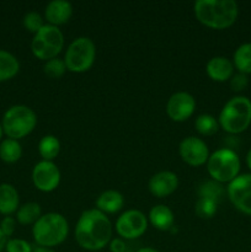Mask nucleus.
I'll use <instances>...</instances> for the list:
<instances>
[{
    "mask_svg": "<svg viewBox=\"0 0 251 252\" xmlns=\"http://www.w3.org/2000/svg\"><path fill=\"white\" fill-rule=\"evenodd\" d=\"M75 240L86 251H100L112 240V224L98 209H88L79 217L75 226Z\"/></svg>",
    "mask_w": 251,
    "mask_h": 252,
    "instance_id": "1",
    "label": "nucleus"
},
{
    "mask_svg": "<svg viewBox=\"0 0 251 252\" xmlns=\"http://www.w3.org/2000/svg\"><path fill=\"white\" fill-rule=\"evenodd\" d=\"M193 11L202 25L214 30L229 29L239 16V6L234 0H198Z\"/></svg>",
    "mask_w": 251,
    "mask_h": 252,
    "instance_id": "2",
    "label": "nucleus"
},
{
    "mask_svg": "<svg viewBox=\"0 0 251 252\" xmlns=\"http://www.w3.org/2000/svg\"><path fill=\"white\" fill-rule=\"evenodd\" d=\"M69 224L65 217L59 213L42 214L32 226V236L38 246L53 249L65 241Z\"/></svg>",
    "mask_w": 251,
    "mask_h": 252,
    "instance_id": "3",
    "label": "nucleus"
},
{
    "mask_svg": "<svg viewBox=\"0 0 251 252\" xmlns=\"http://www.w3.org/2000/svg\"><path fill=\"white\" fill-rule=\"evenodd\" d=\"M219 127L229 134H240L251 125V101L245 96L230 98L221 108Z\"/></svg>",
    "mask_w": 251,
    "mask_h": 252,
    "instance_id": "4",
    "label": "nucleus"
},
{
    "mask_svg": "<svg viewBox=\"0 0 251 252\" xmlns=\"http://www.w3.org/2000/svg\"><path fill=\"white\" fill-rule=\"evenodd\" d=\"M37 125V116L32 108L25 105L10 107L2 117L1 127L10 139L19 140L27 137Z\"/></svg>",
    "mask_w": 251,
    "mask_h": 252,
    "instance_id": "5",
    "label": "nucleus"
},
{
    "mask_svg": "<svg viewBox=\"0 0 251 252\" xmlns=\"http://www.w3.org/2000/svg\"><path fill=\"white\" fill-rule=\"evenodd\" d=\"M240 165V159L234 150L221 148L209 155L207 170L214 181L219 184H230L239 176Z\"/></svg>",
    "mask_w": 251,
    "mask_h": 252,
    "instance_id": "6",
    "label": "nucleus"
},
{
    "mask_svg": "<svg viewBox=\"0 0 251 252\" xmlns=\"http://www.w3.org/2000/svg\"><path fill=\"white\" fill-rule=\"evenodd\" d=\"M64 47L63 32L59 27L44 25L37 33H34L31 42V51L36 58L41 61H51L57 58Z\"/></svg>",
    "mask_w": 251,
    "mask_h": 252,
    "instance_id": "7",
    "label": "nucleus"
},
{
    "mask_svg": "<svg viewBox=\"0 0 251 252\" xmlns=\"http://www.w3.org/2000/svg\"><path fill=\"white\" fill-rule=\"evenodd\" d=\"M96 47L89 37H78L69 44L64 56L66 70L73 73H85L94 65Z\"/></svg>",
    "mask_w": 251,
    "mask_h": 252,
    "instance_id": "8",
    "label": "nucleus"
},
{
    "mask_svg": "<svg viewBox=\"0 0 251 252\" xmlns=\"http://www.w3.org/2000/svg\"><path fill=\"white\" fill-rule=\"evenodd\" d=\"M148 229V218L137 209H129L118 217L116 231L123 240H134L140 238Z\"/></svg>",
    "mask_w": 251,
    "mask_h": 252,
    "instance_id": "9",
    "label": "nucleus"
},
{
    "mask_svg": "<svg viewBox=\"0 0 251 252\" xmlns=\"http://www.w3.org/2000/svg\"><path fill=\"white\" fill-rule=\"evenodd\" d=\"M226 194L238 211L251 216V174L235 177L226 187Z\"/></svg>",
    "mask_w": 251,
    "mask_h": 252,
    "instance_id": "10",
    "label": "nucleus"
},
{
    "mask_svg": "<svg viewBox=\"0 0 251 252\" xmlns=\"http://www.w3.org/2000/svg\"><path fill=\"white\" fill-rule=\"evenodd\" d=\"M32 181L34 187L42 192H52L61 184V171L53 161L37 162L32 170Z\"/></svg>",
    "mask_w": 251,
    "mask_h": 252,
    "instance_id": "11",
    "label": "nucleus"
},
{
    "mask_svg": "<svg viewBox=\"0 0 251 252\" xmlns=\"http://www.w3.org/2000/svg\"><path fill=\"white\" fill-rule=\"evenodd\" d=\"M179 153L181 159L187 165L193 167H198L207 164L209 155H211L204 140H202L201 138L192 137V135L181 140Z\"/></svg>",
    "mask_w": 251,
    "mask_h": 252,
    "instance_id": "12",
    "label": "nucleus"
},
{
    "mask_svg": "<svg viewBox=\"0 0 251 252\" xmlns=\"http://www.w3.org/2000/svg\"><path fill=\"white\" fill-rule=\"evenodd\" d=\"M194 108H196V100L191 94L185 91L172 94L166 103L167 116L175 122H184L188 120L193 115Z\"/></svg>",
    "mask_w": 251,
    "mask_h": 252,
    "instance_id": "13",
    "label": "nucleus"
},
{
    "mask_svg": "<svg viewBox=\"0 0 251 252\" xmlns=\"http://www.w3.org/2000/svg\"><path fill=\"white\" fill-rule=\"evenodd\" d=\"M150 193L157 198H165L174 193L179 187V177L172 171H160L153 175L149 180Z\"/></svg>",
    "mask_w": 251,
    "mask_h": 252,
    "instance_id": "14",
    "label": "nucleus"
},
{
    "mask_svg": "<svg viewBox=\"0 0 251 252\" xmlns=\"http://www.w3.org/2000/svg\"><path fill=\"white\" fill-rule=\"evenodd\" d=\"M73 15V5L65 0H53L48 2L44 10V17H46L48 25L52 26H61L66 24Z\"/></svg>",
    "mask_w": 251,
    "mask_h": 252,
    "instance_id": "15",
    "label": "nucleus"
},
{
    "mask_svg": "<svg viewBox=\"0 0 251 252\" xmlns=\"http://www.w3.org/2000/svg\"><path fill=\"white\" fill-rule=\"evenodd\" d=\"M207 75L213 81L224 83L230 80L234 75V64L226 57H213L208 61L206 65Z\"/></svg>",
    "mask_w": 251,
    "mask_h": 252,
    "instance_id": "16",
    "label": "nucleus"
},
{
    "mask_svg": "<svg viewBox=\"0 0 251 252\" xmlns=\"http://www.w3.org/2000/svg\"><path fill=\"white\" fill-rule=\"evenodd\" d=\"M150 224L155 229L161 231H169L174 228L175 216L171 209L165 204H157L154 206L149 212L148 216Z\"/></svg>",
    "mask_w": 251,
    "mask_h": 252,
    "instance_id": "17",
    "label": "nucleus"
},
{
    "mask_svg": "<svg viewBox=\"0 0 251 252\" xmlns=\"http://www.w3.org/2000/svg\"><path fill=\"white\" fill-rule=\"evenodd\" d=\"M125 204L122 193L115 189H107L102 192L96 199V209L105 214H113L120 212Z\"/></svg>",
    "mask_w": 251,
    "mask_h": 252,
    "instance_id": "18",
    "label": "nucleus"
},
{
    "mask_svg": "<svg viewBox=\"0 0 251 252\" xmlns=\"http://www.w3.org/2000/svg\"><path fill=\"white\" fill-rule=\"evenodd\" d=\"M20 199L16 189L10 184L0 185V214L7 217L17 212Z\"/></svg>",
    "mask_w": 251,
    "mask_h": 252,
    "instance_id": "19",
    "label": "nucleus"
},
{
    "mask_svg": "<svg viewBox=\"0 0 251 252\" xmlns=\"http://www.w3.org/2000/svg\"><path fill=\"white\" fill-rule=\"evenodd\" d=\"M20 70V63L15 56L0 49V83L15 78Z\"/></svg>",
    "mask_w": 251,
    "mask_h": 252,
    "instance_id": "20",
    "label": "nucleus"
},
{
    "mask_svg": "<svg viewBox=\"0 0 251 252\" xmlns=\"http://www.w3.org/2000/svg\"><path fill=\"white\" fill-rule=\"evenodd\" d=\"M42 216L41 206L36 202H27L19 207L16 212V220L21 225H33Z\"/></svg>",
    "mask_w": 251,
    "mask_h": 252,
    "instance_id": "21",
    "label": "nucleus"
},
{
    "mask_svg": "<svg viewBox=\"0 0 251 252\" xmlns=\"http://www.w3.org/2000/svg\"><path fill=\"white\" fill-rule=\"evenodd\" d=\"M61 152V142L56 135L47 134L38 143V153L46 161H53Z\"/></svg>",
    "mask_w": 251,
    "mask_h": 252,
    "instance_id": "22",
    "label": "nucleus"
},
{
    "mask_svg": "<svg viewBox=\"0 0 251 252\" xmlns=\"http://www.w3.org/2000/svg\"><path fill=\"white\" fill-rule=\"evenodd\" d=\"M234 68L245 75L251 74V42L244 43L236 48L233 57Z\"/></svg>",
    "mask_w": 251,
    "mask_h": 252,
    "instance_id": "23",
    "label": "nucleus"
},
{
    "mask_svg": "<svg viewBox=\"0 0 251 252\" xmlns=\"http://www.w3.org/2000/svg\"><path fill=\"white\" fill-rule=\"evenodd\" d=\"M22 157V148L19 140L6 139L0 143V159L6 164H14L19 161Z\"/></svg>",
    "mask_w": 251,
    "mask_h": 252,
    "instance_id": "24",
    "label": "nucleus"
},
{
    "mask_svg": "<svg viewBox=\"0 0 251 252\" xmlns=\"http://www.w3.org/2000/svg\"><path fill=\"white\" fill-rule=\"evenodd\" d=\"M223 194L224 187L221 186V184L214 181V180H207V181H203L198 186L199 198H207L219 203Z\"/></svg>",
    "mask_w": 251,
    "mask_h": 252,
    "instance_id": "25",
    "label": "nucleus"
},
{
    "mask_svg": "<svg viewBox=\"0 0 251 252\" xmlns=\"http://www.w3.org/2000/svg\"><path fill=\"white\" fill-rule=\"evenodd\" d=\"M194 128L197 132L204 137H211V135L216 134L219 129V122L214 116L204 113V115H199L194 121Z\"/></svg>",
    "mask_w": 251,
    "mask_h": 252,
    "instance_id": "26",
    "label": "nucleus"
},
{
    "mask_svg": "<svg viewBox=\"0 0 251 252\" xmlns=\"http://www.w3.org/2000/svg\"><path fill=\"white\" fill-rule=\"evenodd\" d=\"M217 209H218V203L207 198H198L196 207H194L197 217H199L201 219L213 218L217 213Z\"/></svg>",
    "mask_w": 251,
    "mask_h": 252,
    "instance_id": "27",
    "label": "nucleus"
},
{
    "mask_svg": "<svg viewBox=\"0 0 251 252\" xmlns=\"http://www.w3.org/2000/svg\"><path fill=\"white\" fill-rule=\"evenodd\" d=\"M43 71L51 79L62 78L66 71V65L64 63V59H59L57 57V58L51 59V61H47L43 66Z\"/></svg>",
    "mask_w": 251,
    "mask_h": 252,
    "instance_id": "28",
    "label": "nucleus"
},
{
    "mask_svg": "<svg viewBox=\"0 0 251 252\" xmlns=\"http://www.w3.org/2000/svg\"><path fill=\"white\" fill-rule=\"evenodd\" d=\"M22 24H24V27L27 30V31L32 32L33 34L37 33V32H38L39 30L46 25L43 22V17L36 11L27 12V14L24 16Z\"/></svg>",
    "mask_w": 251,
    "mask_h": 252,
    "instance_id": "29",
    "label": "nucleus"
},
{
    "mask_svg": "<svg viewBox=\"0 0 251 252\" xmlns=\"http://www.w3.org/2000/svg\"><path fill=\"white\" fill-rule=\"evenodd\" d=\"M5 250L6 252H32L33 246L24 239H9Z\"/></svg>",
    "mask_w": 251,
    "mask_h": 252,
    "instance_id": "30",
    "label": "nucleus"
},
{
    "mask_svg": "<svg viewBox=\"0 0 251 252\" xmlns=\"http://www.w3.org/2000/svg\"><path fill=\"white\" fill-rule=\"evenodd\" d=\"M249 85V78L248 75L243 73L234 74L230 79V88L231 90L235 93H240V91L245 90Z\"/></svg>",
    "mask_w": 251,
    "mask_h": 252,
    "instance_id": "31",
    "label": "nucleus"
},
{
    "mask_svg": "<svg viewBox=\"0 0 251 252\" xmlns=\"http://www.w3.org/2000/svg\"><path fill=\"white\" fill-rule=\"evenodd\" d=\"M0 229H1V231L7 238H10L15 233V229H16V219H14L10 216L5 217L1 220V223H0Z\"/></svg>",
    "mask_w": 251,
    "mask_h": 252,
    "instance_id": "32",
    "label": "nucleus"
},
{
    "mask_svg": "<svg viewBox=\"0 0 251 252\" xmlns=\"http://www.w3.org/2000/svg\"><path fill=\"white\" fill-rule=\"evenodd\" d=\"M110 246V251L111 252H126L127 251V245H126L125 240L121 238H116L112 239L108 244Z\"/></svg>",
    "mask_w": 251,
    "mask_h": 252,
    "instance_id": "33",
    "label": "nucleus"
},
{
    "mask_svg": "<svg viewBox=\"0 0 251 252\" xmlns=\"http://www.w3.org/2000/svg\"><path fill=\"white\" fill-rule=\"evenodd\" d=\"M7 240H9V238H7V236L5 235L4 233H2L1 229H0V252H2L5 250V248H6V244H7Z\"/></svg>",
    "mask_w": 251,
    "mask_h": 252,
    "instance_id": "34",
    "label": "nucleus"
},
{
    "mask_svg": "<svg viewBox=\"0 0 251 252\" xmlns=\"http://www.w3.org/2000/svg\"><path fill=\"white\" fill-rule=\"evenodd\" d=\"M32 252H56L53 249H49V248H43V246H33V250Z\"/></svg>",
    "mask_w": 251,
    "mask_h": 252,
    "instance_id": "35",
    "label": "nucleus"
},
{
    "mask_svg": "<svg viewBox=\"0 0 251 252\" xmlns=\"http://www.w3.org/2000/svg\"><path fill=\"white\" fill-rule=\"evenodd\" d=\"M246 164H248L249 169H250V171H251V149L249 150L248 154H246Z\"/></svg>",
    "mask_w": 251,
    "mask_h": 252,
    "instance_id": "36",
    "label": "nucleus"
},
{
    "mask_svg": "<svg viewBox=\"0 0 251 252\" xmlns=\"http://www.w3.org/2000/svg\"><path fill=\"white\" fill-rule=\"evenodd\" d=\"M137 252H160V251L155 250V249H153V248H142V249H139Z\"/></svg>",
    "mask_w": 251,
    "mask_h": 252,
    "instance_id": "37",
    "label": "nucleus"
},
{
    "mask_svg": "<svg viewBox=\"0 0 251 252\" xmlns=\"http://www.w3.org/2000/svg\"><path fill=\"white\" fill-rule=\"evenodd\" d=\"M2 133H4V130H2L1 125H0V140H1V138H2Z\"/></svg>",
    "mask_w": 251,
    "mask_h": 252,
    "instance_id": "38",
    "label": "nucleus"
}]
</instances>
